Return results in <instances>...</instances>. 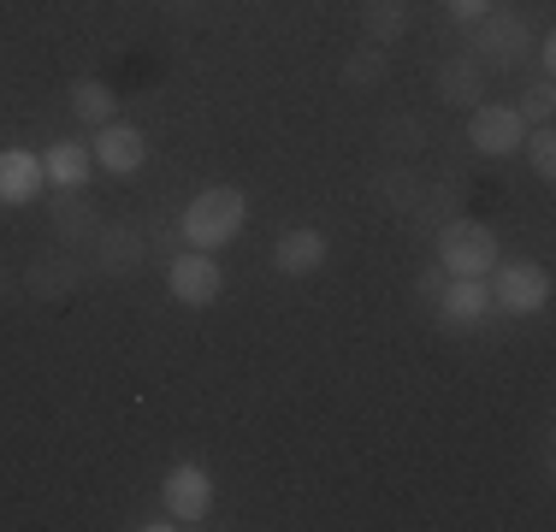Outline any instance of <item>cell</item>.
I'll list each match as a JSON object with an SVG mask.
<instances>
[{
	"instance_id": "cell-1",
	"label": "cell",
	"mask_w": 556,
	"mask_h": 532,
	"mask_svg": "<svg viewBox=\"0 0 556 532\" xmlns=\"http://www.w3.org/2000/svg\"><path fill=\"white\" fill-rule=\"evenodd\" d=\"M249 225V202H243V190H231V183H214V190H202L190 207H184V219H178V237H184V249H225V243H237V231Z\"/></svg>"
},
{
	"instance_id": "cell-2",
	"label": "cell",
	"mask_w": 556,
	"mask_h": 532,
	"mask_svg": "<svg viewBox=\"0 0 556 532\" xmlns=\"http://www.w3.org/2000/svg\"><path fill=\"white\" fill-rule=\"evenodd\" d=\"M497 261H503V249H497L492 225H480V219L462 213V219H450L439 231V266L450 278H485Z\"/></svg>"
},
{
	"instance_id": "cell-3",
	"label": "cell",
	"mask_w": 556,
	"mask_h": 532,
	"mask_svg": "<svg viewBox=\"0 0 556 532\" xmlns=\"http://www.w3.org/2000/svg\"><path fill=\"white\" fill-rule=\"evenodd\" d=\"M533 53V30L515 7H492L480 24H473V60L485 72H521V60Z\"/></svg>"
},
{
	"instance_id": "cell-4",
	"label": "cell",
	"mask_w": 556,
	"mask_h": 532,
	"mask_svg": "<svg viewBox=\"0 0 556 532\" xmlns=\"http://www.w3.org/2000/svg\"><path fill=\"white\" fill-rule=\"evenodd\" d=\"M485 290H492V308L497 314H539L551 302V273L539 261H497L485 273Z\"/></svg>"
},
{
	"instance_id": "cell-5",
	"label": "cell",
	"mask_w": 556,
	"mask_h": 532,
	"mask_svg": "<svg viewBox=\"0 0 556 532\" xmlns=\"http://www.w3.org/2000/svg\"><path fill=\"white\" fill-rule=\"evenodd\" d=\"M89 278V255H77V249H48V255H36L30 266L18 273V290L36 302H65L77 284Z\"/></svg>"
},
{
	"instance_id": "cell-6",
	"label": "cell",
	"mask_w": 556,
	"mask_h": 532,
	"mask_svg": "<svg viewBox=\"0 0 556 532\" xmlns=\"http://www.w3.org/2000/svg\"><path fill=\"white\" fill-rule=\"evenodd\" d=\"M219 284H225V273L207 249H178V255L166 261V296L178 302V308H207V302L219 296Z\"/></svg>"
},
{
	"instance_id": "cell-7",
	"label": "cell",
	"mask_w": 556,
	"mask_h": 532,
	"mask_svg": "<svg viewBox=\"0 0 556 532\" xmlns=\"http://www.w3.org/2000/svg\"><path fill=\"white\" fill-rule=\"evenodd\" d=\"M142 261H149V237L137 231V225H96V237H89V266H96L101 278H130L142 273Z\"/></svg>"
},
{
	"instance_id": "cell-8",
	"label": "cell",
	"mask_w": 556,
	"mask_h": 532,
	"mask_svg": "<svg viewBox=\"0 0 556 532\" xmlns=\"http://www.w3.org/2000/svg\"><path fill=\"white\" fill-rule=\"evenodd\" d=\"M521 137H527V118L515 113V106H503V101L468 106V142H473V154L503 160V154L521 149Z\"/></svg>"
},
{
	"instance_id": "cell-9",
	"label": "cell",
	"mask_w": 556,
	"mask_h": 532,
	"mask_svg": "<svg viewBox=\"0 0 556 532\" xmlns=\"http://www.w3.org/2000/svg\"><path fill=\"white\" fill-rule=\"evenodd\" d=\"M161 503L178 527H202L207 509H214V479H207V468H195V461H178L161 485Z\"/></svg>"
},
{
	"instance_id": "cell-10",
	"label": "cell",
	"mask_w": 556,
	"mask_h": 532,
	"mask_svg": "<svg viewBox=\"0 0 556 532\" xmlns=\"http://www.w3.org/2000/svg\"><path fill=\"white\" fill-rule=\"evenodd\" d=\"M89 154H96L101 172L130 178V172H142V160H149V142H142L137 125H118V118H108V125L96 130V142H89Z\"/></svg>"
},
{
	"instance_id": "cell-11",
	"label": "cell",
	"mask_w": 556,
	"mask_h": 532,
	"mask_svg": "<svg viewBox=\"0 0 556 532\" xmlns=\"http://www.w3.org/2000/svg\"><path fill=\"white\" fill-rule=\"evenodd\" d=\"M48 190V166L30 149H0V207H30Z\"/></svg>"
},
{
	"instance_id": "cell-12",
	"label": "cell",
	"mask_w": 556,
	"mask_h": 532,
	"mask_svg": "<svg viewBox=\"0 0 556 532\" xmlns=\"http://www.w3.org/2000/svg\"><path fill=\"white\" fill-rule=\"evenodd\" d=\"M48 225H54V237L65 249H77V243L96 237L101 213H96V202H89V190H54L48 195Z\"/></svg>"
},
{
	"instance_id": "cell-13",
	"label": "cell",
	"mask_w": 556,
	"mask_h": 532,
	"mask_svg": "<svg viewBox=\"0 0 556 532\" xmlns=\"http://www.w3.org/2000/svg\"><path fill=\"white\" fill-rule=\"evenodd\" d=\"M326 255H332V249H326V231H314V225H296V231H285L273 243V266L285 278H314L326 266Z\"/></svg>"
},
{
	"instance_id": "cell-14",
	"label": "cell",
	"mask_w": 556,
	"mask_h": 532,
	"mask_svg": "<svg viewBox=\"0 0 556 532\" xmlns=\"http://www.w3.org/2000/svg\"><path fill=\"white\" fill-rule=\"evenodd\" d=\"M432 314H439L444 326H480V319L492 314V290H485V278H444Z\"/></svg>"
},
{
	"instance_id": "cell-15",
	"label": "cell",
	"mask_w": 556,
	"mask_h": 532,
	"mask_svg": "<svg viewBox=\"0 0 556 532\" xmlns=\"http://www.w3.org/2000/svg\"><path fill=\"white\" fill-rule=\"evenodd\" d=\"M485 77L492 72H485L473 53H450V60L439 65V101L468 113V106H480V96H485Z\"/></svg>"
},
{
	"instance_id": "cell-16",
	"label": "cell",
	"mask_w": 556,
	"mask_h": 532,
	"mask_svg": "<svg viewBox=\"0 0 556 532\" xmlns=\"http://www.w3.org/2000/svg\"><path fill=\"white\" fill-rule=\"evenodd\" d=\"M420 190H427V178H420L408 160H391V166L374 172V207L379 213H396V219H403V213L420 202Z\"/></svg>"
},
{
	"instance_id": "cell-17",
	"label": "cell",
	"mask_w": 556,
	"mask_h": 532,
	"mask_svg": "<svg viewBox=\"0 0 556 532\" xmlns=\"http://www.w3.org/2000/svg\"><path fill=\"white\" fill-rule=\"evenodd\" d=\"M42 166H48V183H54V190H84V183L96 178V154H89L84 142H54V149L42 154Z\"/></svg>"
},
{
	"instance_id": "cell-18",
	"label": "cell",
	"mask_w": 556,
	"mask_h": 532,
	"mask_svg": "<svg viewBox=\"0 0 556 532\" xmlns=\"http://www.w3.org/2000/svg\"><path fill=\"white\" fill-rule=\"evenodd\" d=\"M403 219L415 225V231H444L450 219H462V190H456V183H427L420 202L408 207Z\"/></svg>"
},
{
	"instance_id": "cell-19",
	"label": "cell",
	"mask_w": 556,
	"mask_h": 532,
	"mask_svg": "<svg viewBox=\"0 0 556 532\" xmlns=\"http://www.w3.org/2000/svg\"><path fill=\"white\" fill-rule=\"evenodd\" d=\"M362 30L367 42L396 48L408 36V0H362Z\"/></svg>"
},
{
	"instance_id": "cell-20",
	"label": "cell",
	"mask_w": 556,
	"mask_h": 532,
	"mask_svg": "<svg viewBox=\"0 0 556 532\" xmlns=\"http://www.w3.org/2000/svg\"><path fill=\"white\" fill-rule=\"evenodd\" d=\"M386 72H391V48H379V42H367V48H355L350 60H343V89L350 96H367V89H379L386 84Z\"/></svg>"
},
{
	"instance_id": "cell-21",
	"label": "cell",
	"mask_w": 556,
	"mask_h": 532,
	"mask_svg": "<svg viewBox=\"0 0 556 532\" xmlns=\"http://www.w3.org/2000/svg\"><path fill=\"white\" fill-rule=\"evenodd\" d=\"M72 113L77 118H84V125H108V118L118 113V96H113V89L108 84H101V77H77V84H72Z\"/></svg>"
},
{
	"instance_id": "cell-22",
	"label": "cell",
	"mask_w": 556,
	"mask_h": 532,
	"mask_svg": "<svg viewBox=\"0 0 556 532\" xmlns=\"http://www.w3.org/2000/svg\"><path fill=\"white\" fill-rule=\"evenodd\" d=\"M420 142H427V125H420L415 113H391V118H379V149H386L391 160L420 154Z\"/></svg>"
},
{
	"instance_id": "cell-23",
	"label": "cell",
	"mask_w": 556,
	"mask_h": 532,
	"mask_svg": "<svg viewBox=\"0 0 556 532\" xmlns=\"http://www.w3.org/2000/svg\"><path fill=\"white\" fill-rule=\"evenodd\" d=\"M521 149H527V166L539 172V178H556V130L551 125H527V137H521Z\"/></svg>"
},
{
	"instance_id": "cell-24",
	"label": "cell",
	"mask_w": 556,
	"mask_h": 532,
	"mask_svg": "<svg viewBox=\"0 0 556 532\" xmlns=\"http://www.w3.org/2000/svg\"><path fill=\"white\" fill-rule=\"evenodd\" d=\"M515 113H521L527 125H551V113H556V84H551V77H533Z\"/></svg>"
},
{
	"instance_id": "cell-25",
	"label": "cell",
	"mask_w": 556,
	"mask_h": 532,
	"mask_svg": "<svg viewBox=\"0 0 556 532\" xmlns=\"http://www.w3.org/2000/svg\"><path fill=\"white\" fill-rule=\"evenodd\" d=\"M444 12H450L456 24H468V30H473V24H480L485 12H492V0H444Z\"/></svg>"
},
{
	"instance_id": "cell-26",
	"label": "cell",
	"mask_w": 556,
	"mask_h": 532,
	"mask_svg": "<svg viewBox=\"0 0 556 532\" xmlns=\"http://www.w3.org/2000/svg\"><path fill=\"white\" fill-rule=\"evenodd\" d=\"M444 278H450V273H444V266H427V273H420V278H415V296H420V302H427V308H432V302H439V290H444Z\"/></svg>"
},
{
	"instance_id": "cell-27",
	"label": "cell",
	"mask_w": 556,
	"mask_h": 532,
	"mask_svg": "<svg viewBox=\"0 0 556 532\" xmlns=\"http://www.w3.org/2000/svg\"><path fill=\"white\" fill-rule=\"evenodd\" d=\"M533 53H539V77H551V65H556V42H551V36H539Z\"/></svg>"
},
{
	"instance_id": "cell-28",
	"label": "cell",
	"mask_w": 556,
	"mask_h": 532,
	"mask_svg": "<svg viewBox=\"0 0 556 532\" xmlns=\"http://www.w3.org/2000/svg\"><path fill=\"white\" fill-rule=\"evenodd\" d=\"M130 527H142V532H172L178 521H172V515H142V521H130Z\"/></svg>"
},
{
	"instance_id": "cell-29",
	"label": "cell",
	"mask_w": 556,
	"mask_h": 532,
	"mask_svg": "<svg viewBox=\"0 0 556 532\" xmlns=\"http://www.w3.org/2000/svg\"><path fill=\"white\" fill-rule=\"evenodd\" d=\"M18 296V273H7V266H0V302H12Z\"/></svg>"
},
{
	"instance_id": "cell-30",
	"label": "cell",
	"mask_w": 556,
	"mask_h": 532,
	"mask_svg": "<svg viewBox=\"0 0 556 532\" xmlns=\"http://www.w3.org/2000/svg\"><path fill=\"white\" fill-rule=\"evenodd\" d=\"M195 7H202V0H166V12H172V18H190Z\"/></svg>"
}]
</instances>
